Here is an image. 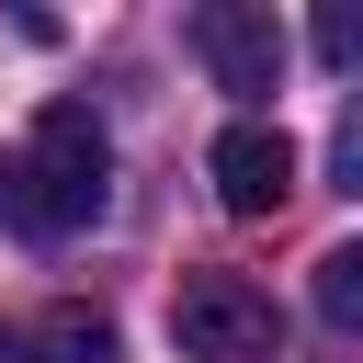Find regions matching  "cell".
Here are the masks:
<instances>
[{
    "instance_id": "cell-1",
    "label": "cell",
    "mask_w": 363,
    "mask_h": 363,
    "mask_svg": "<svg viewBox=\"0 0 363 363\" xmlns=\"http://www.w3.org/2000/svg\"><path fill=\"white\" fill-rule=\"evenodd\" d=\"M113 204V136L91 102H45L23 147H0V227L23 238H79Z\"/></svg>"
},
{
    "instance_id": "cell-4",
    "label": "cell",
    "mask_w": 363,
    "mask_h": 363,
    "mask_svg": "<svg viewBox=\"0 0 363 363\" xmlns=\"http://www.w3.org/2000/svg\"><path fill=\"white\" fill-rule=\"evenodd\" d=\"M204 170H216V204H227V216H284L306 159H295V136H284V125L238 113V125L216 136V159H204Z\"/></svg>"
},
{
    "instance_id": "cell-5",
    "label": "cell",
    "mask_w": 363,
    "mask_h": 363,
    "mask_svg": "<svg viewBox=\"0 0 363 363\" xmlns=\"http://www.w3.org/2000/svg\"><path fill=\"white\" fill-rule=\"evenodd\" d=\"M318 318H329V329H363V238H340V250L318 261Z\"/></svg>"
},
{
    "instance_id": "cell-6",
    "label": "cell",
    "mask_w": 363,
    "mask_h": 363,
    "mask_svg": "<svg viewBox=\"0 0 363 363\" xmlns=\"http://www.w3.org/2000/svg\"><path fill=\"white\" fill-rule=\"evenodd\" d=\"M318 57L352 68V57H363V23H352V11H318Z\"/></svg>"
},
{
    "instance_id": "cell-2",
    "label": "cell",
    "mask_w": 363,
    "mask_h": 363,
    "mask_svg": "<svg viewBox=\"0 0 363 363\" xmlns=\"http://www.w3.org/2000/svg\"><path fill=\"white\" fill-rule=\"evenodd\" d=\"M170 340H182V363H272L284 352V306L250 272H182Z\"/></svg>"
},
{
    "instance_id": "cell-3",
    "label": "cell",
    "mask_w": 363,
    "mask_h": 363,
    "mask_svg": "<svg viewBox=\"0 0 363 363\" xmlns=\"http://www.w3.org/2000/svg\"><path fill=\"white\" fill-rule=\"evenodd\" d=\"M193 57L216 68V91L272 102L284 91V23H272V0H204L193 11Z\"/></svg>"
}]
</instances>
